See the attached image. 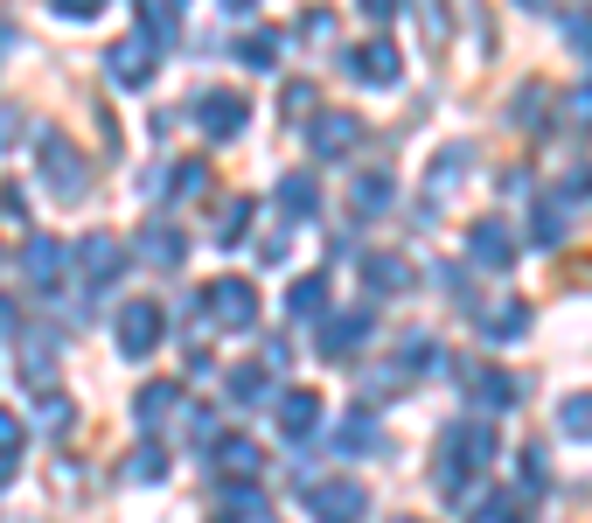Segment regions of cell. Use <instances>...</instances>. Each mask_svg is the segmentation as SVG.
<instances>
[{"label":"cell","instance_id":"cell-30","mask_svg":"<svg viewBox=\"0 0 592 523\" xmlns=\"http://www.w3.org/2000/svg\"><path fill=\"white\" fill-rule=\"evenodd\" d=\"M35 419H43V426H56V433H63V426H70V405H63V398H43V405H35Z\"/></svg>","mask_w":592,"mask_h":523},{"label":"cell","instance_id":"cell-27","mask_svg":"<svg viewBox=\"0 0 592 523\" xmlns=\"http://www.w3.org/2000/svg\"><path fill=\"white\" fill-rule=\"evenodd\" d=\"M321 287H328V272L300 279V287H293V307H300V314H314V307H321Z\"/></svg>","mask_w":592,"mask_h":523},{"label":"cell","instance_id":"cell-17","mask_svg":"<svg viewBox=\"0 0 592 523\" xmlns=\"http://www.w3.org/2000/svg\"><path fill=\"white\" fill-rule=\"evenodd\" d=\"M56 266H63V245H56V237H28V272L56 279Z\"/></svg>","mask_w":592,"mask_h":523},{"label":"cell","instance_id":"cell-19","mask_svg":"<svg viewBox=\"0 0 592 523\" xmlns=\"http://www.w3.org/2000/svg\"><path fill=\"white\" fill-rule=\"evenodd\" d=\"M231 398L237 405H272V398H265V370H252V363L231 370Z\"/></svg>","mask_w":592,"mask_h":523},{"label":"cell","instance_id":"cell-23","mask_svg":"<svg viewBox=\"0 0 592 523\" xmlns=\"http://www.w3.org/2000/svg\"><path fill=\"white\" fill-rule=\"evenodd\" d=\"M244 223H252V202L237 196V202H223V231H217V237H223V245H237V237H244Z\"/></svg>","mask_w":592,"mask_h":523},{"label":"cell","instance_id":"cell-16","mask_svg":"<svg viewBox=\"0 0 592 523\" xmlns=\"http://www.w3.org/2000/svg\"><path fill=\"white\" fill-rule=\"evenodd\" d=\"M558 426H565V433H579V440H592V391H579V398L558 405Z\"/></svg>","mask_w":592,"mask_h":523},{"label":"cell","instance_id":"cell-29","mask_svg":"<svg viewBox=\"0 0 592 523\" xmlns=\"http://www.w3.org/2000/svg\"><path fill=\"white\" fill-rule=\"evenodd\" d=\"M202 175H209L202 161H182V167H175V196H196V189H202Z\"/></svg>","mask_w":592,"mask_h":523},{"label":"cell","instance_id":"cell-8","mask_svg":"<svg viewBox=\"0 0 592 523\" xmlns=\"http://www.w3.org/2000/svg\"><path fill=\"white\" fill-rule=\"evenodd\" d=\"M356 140H362L356 112H321V126H314V147H321V154H349Z\"/></svg>","mask_w":592,"mask_h":523},{"label":"cell","instance_id":"cell-21","mask_svg":"<svg viewBox=\"0 0 592 523\" xmlns=\"http://www.w3.org/2000/svg\"><path fill=\"white\" fill-rule=\"evenodd\" d=\"M237 56H244L252 70H272V63H279V35H244Z\"/></svg>","mask_w":592,"mask_h":523},{"label":"cell","instance_id":"cell-33","mask_svg":"<svg viewBox=\"0 0 592 523\" xmlns=\"http://www.w3.org/2000/svg\"><path fill=\"white\" fill-rule=\"evenodd\" d=\"M8 328H14V307H8V301H0V335H8Z\"/></svg>","mask_w":592,"mask_h":523},{"label":"cell","instance_id":"cell-11","mask_svg":"<svg viewBox=\"0 0 592 523\" xmlns=\"http://www.w3.org/2000/svg\"><path fill=\"white\" fill-rule=\"evenodd\" d=\"M446 446H461L467 468H481V461L495 454V433H488V426H474V419H461V426H446Z\"/></svg>","mask_w":592,"mask_h":523},{"label":"cell","instance_id":"cell-18","mask_svg":"<svg viewBox=\"0 0 592 523\" xmlns=\"http://www.w3.org/2000/svg\"><path fill=\"white\" fill-rule=\"evenodd\" d=\"M84 272L112 279V272H119V245H112V237H91V245H84Z\"/></svg>","mask_w":592,"mask_h":523},{"label":"cell","instance_id":"cell-1","mask_svg":"<svg viewBox=\"0 0 592 523\" xmlns=\"http://www.w3.org/2000/svg\"><path fill=\"white\" fill-rule=\"evenodd\" d=\"M35 147H43V175L56 182V196H84V154L78 147H70L63 133H43Z\"/></svg>","mask_w":592,"mask_h":523},{"label":"cell","instance_id":"cell-2","mask_svg":"<svg viewBox=\"0 0 592 523\" xmlns=\"http://www.w3.org/2000/svg\"><path fill=\"white\" fill-rule=\"evenodd\" d=\"M161 342V301H126L119 307V349L126 357H147Z\"/></svg>","mask_w":592,"mask_h":523},{"label":"cell","instance_id":"cell-32","mask_svg":"<svg viewBox=\"0 0 592 523\" xmlns=\"http://www.w3.org/2000/svg\"><path fill=\"white\" fill-rule=\"evenodd\" d=\"M8 140H14V112L0 105V147H8Z\"/></svg>","mask_w":592,"mask_h":523},{"label":"cell","instance_id":"cell-28","mask_svg":"<svg viewBox=\"0 0 592 523\" xmlns=\"http://www.w3.org/2000/svg\"><path fill=\"white\" fill-rule=\"evenodd\" d=\"M132 481H154V475H167V454H154V446H140V461L126 468Z\"/></svg>","mask_w":592,"mask_h":523},{"label":"cell","instance_id":"cell-15","mask_svg":"<svg viewBox=\"0 0 592 523\" xmlns=\"http://www.w3.org/2000/svg\"><path fill=\"white\" fill-rule=\"evenodd\" d=\"M140 252L154 258V266H182L188 245H182V231H167V223H147V237H140Z\"/></svg>","mask_w":592,"mask_h":523},{"label":"cell","instance_id":"cell-20","mask_svg":"<svg viewBox=\"0 0 592 523\" xmlns=\"http://www.w3.org/2000/svg\"><path fill=\"white\" fill-rule=\"evenodd\" d=\"M175 398H182L175 384H147V391H140V419H147V426L167 419V412H175Z\"/></svg>","mask_w":592,"mask_h":523},{"label":"cell","instance_id":"cell-7","mask_svg":"<svg viewBox=\"0 0 592 523\" xmlns=\"http://www.w3.org/2000/svg\"><path fill=\"white\" fill-rule=\"evenodd\" d=\"M237 126H244V98H237V91H209V98H202V133L231 140Z\"/></svg>","mask_w":592,"mask_h":523},{"label":"cell","instance_id":"cell-24","mask_svg":"<svg viewBox=\"0 0 592 523\" xmlns=\"http://www.w3.org/2000/svg\"><path fill=\"white\" fill-rule=\"evenodd\" d=\"M384 202H391V182H376V175L356 182V210H384Z\"/></svg>","mask_w":592,"mask_h":523},{"label":"cell","instance_id":"cell-13","mask_svg":"<svg viewBox=\"0 0 592 523\" xmlns=\"http://www.w3.org/2000/svg\"><path fill=\"white\" fill-rule=\"evenodd\" d=\"M147 63H154V56H147L140 35H126V43L112 49V78H119V84H147Z\"/></svg>","mask_w":592,"mask_h":523},{"label":"cell","instance_id":"cell-3","mask_svg":"<svg viewBox=\"0 0 592 523\" xmlns=\"http://www.w3.org/2000/svg\"><path fill=\"white\" fill-rule=\"evenodd\" d=\"M202 307H209V322H223V328H244L258 314V301H252V287L244 279H217V287L202 293Z\"/></svg>","mask_w":592,"mask_h":523},{"label":"cell","instance_id":"cell-26","mask_svg":"<svg viewBox=\"0 0 592 523\" xmlns=\"http://www.w3.org/2000/svg\"><path fill=\"white\" fill-rule=\"evenodd\" d=\"M279 202H286V210H314V182H307V175H293V182L279 189Z\"/></svg>","mask_w":592,"mask_h":523},{"label":"cell","instance_id":"cell-6","mask_svg":"<svg viewBox=\"0 0 592 523\" xmlns=\"http://www.w3.org/2000/svg\"><path fill=\"white\" fill-rule=\"evenodd\" d=\"M370 335V314H335V322H321V357H356V342Z\"/></svg>","mask_w":592,"mask_h":523},{"label":"cell","instance_id":"cell-14","mask_svg":"<svg viewBox=\"0 0 592 523\" xmlns=\"http://www.w3.org/2000/svg\"><path fill=\"white\" fill-rule=\"evenodd\" d=\"M321 419V398H314V391H286V398H279V426H286V433H307V426Z\"/></svg>","mask_w":592,"mask_h":523},{"label":"cell","instance_id":"cell-10","mask_svg":"<svg viewBox=\"0 0 592 523\" xmlns=\"http://www.w3.org/2000/svg\"><path fill=\"white\" fill-rule=\"evenodd\" d=\"M349 70H356L362 84H391V78H397V49H391V43H362V49L349 56Z\"/></svg>","mask_w":592,"mask_h":523},{"label":"cell","instance_id":"cell-9","mask_svg":"<svg viewBox=\"0 0 592 523\" xmlns=\"http://www.w3.org/2000/svg\"><path fill=\"white\" fill-rule=\"evenodd\" d=\"M474 258H481V266H509V258H515L502 217H481V223H474Z\"/></svg>","mask_w":592,"mask_h":523},{"label":"cell","instance_id":"cell-25","mask_svg":"<svg viewBox=\"0 0 592 523\" xmlns=\"http://www.w3.org/2000/svg\"><path fill=\"white\" fill-rule=\"evenodd\" d=\"M530 237H537V245H565V217L544 202V210H537V231H530Z\"/></svg>","mask_w":592,"mask_h":523},{"label":"cell","instance_id":"cell-31","mask_svg":"<svg viewBox=\"0 0 592 523\" xmlns=\"http://www.w3.org/2000/svg\"><path fill=\"white\" fill-rule=\"evenodd\" d=\"M14 446H22V426H14L8 412H0V461H8V454H14Z\"/></svg>","mask_w":592,"mask_h":523},{"label":"cell","instance_id":"cell-4","mask_svg":"<svg viewBox=\"0 0 592 523\" xmlns=\"http://www.w3.org/2000/svg\"><path fill=\"white\" fill-rule=\"evenodd\" d=\"M362 510H370L362 481H321L314 489V516L321 523H362Z\"/></svg>","mask_w":592,"mask_h":523},{"label":"cell","instance_id":"cell-12","mask_svg":"<svg viewBox=\"0 0 592 523\" xmlns=\"http://www.w3.org/2000/svg\"><path fill=\"white\" fill-rule=\"evenodd\" d=\"M362 279H370V293H405V279H411V266H405V258H384V252H376V258H362Z\"/></svg>","mask_w":592,"mask_h":523},{"label":"cell","instance_id":"cell-5","mask_svg":"<svg viewBox=\"0 0 592 523\" xmlns=\"http://www.w3.org/2000/svg\"><path fill=\"white\" fill-rule=\"evenodd\" d=\"M461 377L474 384V405H481V412H509L515 405V377L509 370H488V363H467Z\"/></svg>","mask_w":592,"mask_h":523},{"label":"cell","instance_id":"cell-22","mask_svg":"<svg viewBox=\"0 0 592 523\" xmlns=\"http://www.w3.org/2000/svg\"><path fill=\"white\" fill-rule=\"evenodd\" d=\"M217 468H223V475H258V446H252V440H231Z\"/></svg>","mask_w":592,"mask_h":523}]
</instances>
